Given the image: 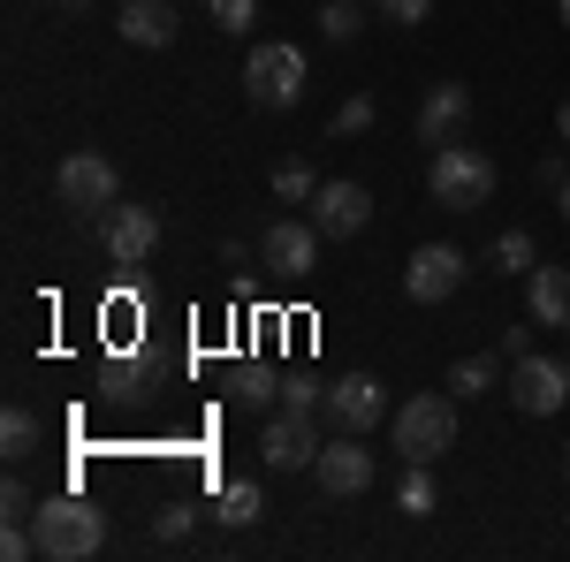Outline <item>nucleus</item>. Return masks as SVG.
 Instances as JSON below:
<instances>
[{
  "instance_id": "f257e3e1",
  "label": "nucleus",
  "mask_w": 570,
  "mask_h": 562,
  "mask_svg": "<svg viewBox=\"0 0 570 562\" xmlns=\"http://www.w3.org/2000/svg\"><path fill=\"white\" fill-rule=\"evenodd\" d=\"M31 532H39L46 562H91L99 548H107V510H91L85 494H39Z\"/></svg>"
},
{
  "instance_id": "f03ea898",
  "label": "nucleus",
  "mask_w": 570,
  "mask_h": 562,
  "mask_svg": "<svg viewBox=\"0 0 570 562\" xmlns=\"http://www.w3.org/2000/svg\"><path fill=\"white\" fill-rule=\"evenodd\" d=\"M426 198H434L441 214H480L487 198H494V160H487L472 137L434 145V160H426Z\"/></svg>"
},
{
  "instance_id": "7ed1b4c3",
  "label": "nucleus",
  "mask_w": 570,
  "mask_h": 562,
  "mask_svg": "<svg viewBox=\"0 0 570 562\" xmlns=\"http://www.w3.org/2000/svg\"><path fill=\"white\" fill-rule=\"evenodd\" d=\"M244 91H252V107H266V115H289L305 99V46H289V39L252 46L244 53Z\"/></svg>"
},
{
  "instance_id": "20e7f679",
  "label": "nucleus",
  "mask_w": 570,
  "mask_h": 562,
  "mask_svg": "<svg viewBox=\"0 0 570 562\" xmlns=\"http://www.w3.org/2000/svg\"><path fill=\"white\" fill-rule=\"evenodd\" d=\"M389 433L403 448V464H434L456 448V395H411L403 411H389Z\"/></svg>"
},
{
  "instance_id": "39448f33",
  "label": "nucleus",
  "mask_w": 570,
  "mask_h": 562,
  "mask_svg": "<svg viewBox=\"0 0 570 562\" xmlns=\"http://www.w3.org/2000/svg\"><path fill=\"white\" fill-rule=\"evenodd\" d=\"M312 486H320L327 502H357V494L373 486V448H365V433L320 441V456H312Z\"/></svg>"
},
{
  "instance_id": "423d86ee",
  "label": "nucleus",
  "mask_w": 570,
  "mask_h": 562,
  "mask_svg": "<svg viewBox=\"0 0 570 562\" xmlns=\"http://www.w3.org/2000/svg\"><path fill=\"white\" fill-rule=\"evenodd\" d=\"M115 190H122V183H115V160H107V152H69V160L53 168V198H61L69 214H107Z\"/></svg>"
},
{
  "instance_id": "0eeeda50",
  "label": "nucleus",
  "mask_w": 570,
  "mask_h": 562,
  "mask_svg": "<svg viewBox=\"0 0 570 562\" xmlns=\"http://www.w3.org/2000/svg\"><path fill=\"white\" fill-rule=\"evenodd\" d=\"M464 274H472V259H464L456 244H419L411 266H403V297L411 304H449L464 289Z\"/></svg>"
},
{
  "instance_id": "6e6552de",
  "label": "nucleus",
  "mask_w": 570,
  "mask_h": 562,
  "mask_svg": "<svg viewBox=\"0 0 570 562\" xmlns=\"http://www.w3.org/2000/svg\"><path fill=\"white\" fill-rule=\"evenodd\" d=\"M99 244H107V259H115V266H145L153 252H160V214L115 198V206L99 214Z\"/></svg>"
},
{
  "instance_id": "1a4fd4ad",
  "label": "nucleus",
  "mask_w": 570,
  "mask_h": 562,
  "mask_svg": "<svg viewBox=\"0 0 570 562\" xmlns=\"http://www.w3.org/2000/svg\"><path fill=\"white\" fill-rule=\"evenodd\" d=\"M510 403L525 411V418H556L570 403V365L563 357H518V373H510Z\"/></svg>"
},
{
  "instance_id": "9d476101",
  "label": "nucleus",
  "mask_w": 570,
  "mask_h": 562,
  "mask_svg": "<svg viewBox=\"0 0 570 562\" xmlns=\"http://www.w3.org/2000/svg\"><path fill=\"white\" fill-rule=\"evenodd\" d=\"M312 456H320L312 411H289L282 403V418H266V433H259V464L266 472H312Z\"/></svg>"
},
{
  "instance_id": "9b49d317",
  "label": "nucleus",
  "mask_w": 570,
  "mask_h": 562,
  "mask_svg": "<svg viewBox=\"0 0 570 562\" xmlns=\"http://www.w3.org/2000/svg\"><path fill=\"white\" fill-rule=\"evenodd\" d=\"M320 411L343 433H373L389 418V388H381L373 373H343V381H327V403H320Z\"/></svg>"
},
{
  "instance_id": "f8f14e48",
  "label": "nucleus",
  "mask_w": 570,
  "mask_h": 562,
  "mask_svg": "<svg viewBox=\"0 0 570 562\" xmlns=\"http://www.w3.org/2000/svg\"><path fill=\"white\" fill-rule=\"evenodd\" d=\"M464 122H472V85H426L411 130H419V145H456Z\"/></svg>"
},
{
  "instance_id": "ddd939ff",
  "label": "nucleus",
  "mask_w": 570,
  "mask_h": 562,
  "mask_svg": "<svg viewBox=\"0 0 570 562\" xmlns=\"http://www.w3.org/2000/svg\"><path fill=\"white\" fill-rule=\"evenodd\" d=\"M259 266L266 274H312L320 266V228L312 220H274L259 236Z\"/></svg>"
},
{
  "instance_id": "4468645a",
  "label": "nucleus",
  "mask_w": 570,
  "mask_h": 562,
  "mask_svg": "<svg viewBox=\"0 0 570 562\" xmlns=\"http://www.w3.org/2000/svg\"><path fill=\"white\" fill-rule=\"evenodd\" d=\"M373 220V190L365 183H320V198H312V228L320 236H357Z\"/></svg>"
},
{
  "instance_id": "2eb2a0df",
  "label": "nucleus",
  "mask_w": 570,
  "mask_h": 562,
  "mask_svg": "<svg viewBox=\"0 0 570 562\" xmlns=\"http://www.w3.org/2000/svg\"><path fill=\"white\" fill-rule=\"evenodd\" d=\"M525 319L532 327H556V335H570V266H532L525 274Z\"/></svg>"
},
{
  "instance_id": "dca6fc26",
  "label": "nucleus",
  "mask_w": 570,
  "mask_h": 562,
  "mask_svg": "<svg viewBox=\"0 0 570 562\" xmlns=\"http://www.w3.org/2000/svg\"><path fill=\"white\" fill-rule=\"evenodd\" d=\"M115 31L130 46H168L176 39V0H122L115 8Z\"/></svg>"
},
{
  "instance_id": "f3484780",
  "label": "nucleus",
  "mask_w": 570,
  "mask_h": 562,
  "mask_svg": "<svg viewBox=\"0 0 570 562\" xmlns=\"http://www.w3.org/2000/svg\"><path fill=\"white\" fill-rule=\"evenodd\" d=\"M259 510H266L259 479H220V494H214V517L228 524V532H244V524H259Z\"/></svg>"
},
{
  "instance_id": "a211bd4d",
  "label": "nucleus",
  "mask_w": 570,
  "mask_h": 562,
  "mask_svg": "<svg viewBox=\"0 0 570 562\" xmlns=\"http://www.w3.org/2000/svg\"><path fill=\"white\" fill-rule=\"evenodd\" d=\"M395 510H403V517H434L441 510L434 464H403V479H395Z\"/></svg>"
},
{
  "instance_id": "6ab92c4d",
  "label": "nucleus",
  "mask_w": 570,
  "mask_h": 562,
  "mask_svg": "<svg viewBox=\"0 0 570 562\" xmlns=\"http://www.w3.org/2000/svg\"><path fill=\"white\" fill-rule=\"evenodd\" d=\"M487 266H494V274H532V266H540V244H532V228H502V236L487 244Z\"/></svg>"
},
{
  "instance_id": "aec40b11",
  "label": "nucleus",
  "mask_w": 570,
  "mask_h": 562,
  "mask_svg": "<svg viewBox=\"0 0 570 562\" xmlns=\"http://www.w3.org/2000/svg\"><path fill=\"white\" fill-rule=\"evenodd\" d=\"M0 456H8V464H23V456H39V418H31L23 403H16V411L0 418Z\"/></svg>"
},
{
  "instance_id": "412c9836",
  "label": "nucleus",
  "mask_w": 570,
  "mask_h": 562,
  "mask_svg": "<svg viewBox=\"0 0 570 562\" xmlns=\"http://www.w3.org/2000/svg\"><path fill=\"white\" fill-rule=\"evenodd\" d=\"M274 198H282V206H312V198H320L312 160H282V168H274Z\"/></svg>"
},
{
  "instance_id": "4be33fe9",
  "label": "nucleus",
  "mask_w": 570,
  "mask_h": 562,
  "mask_svg": "<svg viewBox=\"0 0 570 562\" xmlns=\"http://www.w3.org/2000/svg\"><path fill=\"white\" fill-rule=\"evenodd\" d=\"M441 388H449V395H487V388H494V357H456Z\"/></svg>"
},
{
  "instance_id": "5701e85b",
  "label": "nucleus",
  "mask_w": 570,
  "mask_h": 562,
  "mask_svg": "<svg viewBox=\"0 0 570 562\" xmlns=\"http://www.w3.org/2000/svg\"><path fill=\"white\" fill-rule=\"evenodd\" d=\"M320 39H335V46L357 39V0H327L320 8Z\"/></svg>"
},
{
  "instance_id": "b1692460",
  "label": "nucleus",
  "mask_w": 570,
  "mask_h": 562,
  "mask_svg": "<svg viewBox=\"0 0 570 562\" xmlns=\"http://www.w3.org/2000/svg\"><path fill=\"white\" fill-rule=\"evenodd\" d=\"M373 115H381V107H373L365 91H351V99L335 107V137H365V130H373Z\"/></svg>"
},
{
  "instance_id": "393cba45",
  "label": "nucleus",
  "mask_w": 570,
  "mask_h": 562,
  "mask_svg": "<svg viewBox=\"0 0 570 562\" xmlns=\"http://www.w3.org/2000/svg\"><path fill=\"white\" fill-rule=\"evenodd\" d=\"M206 8H214V23L228 31V39H244V31L259 23V0H206Z\"/></svg>"
},
{
  "instance_id": "a878e982",
  "label": "nucleus",
  "mask_w": 570,
  "mask_h": 562,
  "mask_svg": "<svg viewBox=\"0 0 570 562\" xmlns=\"http://www.w3.org/2000/svg\"><path fill=\"white\" fill-rule=\"evenodd\" d=\"M282 403H289V411H320V403H327V381H320V373H289V381H282Z\"/></svg>"
},
{
  "instance_id": "bb28decb",
  "label": "nucleus",
  "mask_w": 570,
  "mask_h": 562,
  "mask_svg": "<svg viewBox=\"0 0 570 562\" xmlns=\"http://www.w3.org/2000/svg\"><path fill=\"white\" fill-rule=\"evenodd\" d=\"M0 517H8V524H31V517H39V494H31L23 479H8V486H0Z\"/></svg>"
},
{
  "instance_id": "cd10ccee",
  "label": "nucleus",
  "mask_w": 570,
  "mask_h": 562,
  "mask_svg": "<svg viewBox=\"0 0 570 562\" xmlns=\"http://www.w3.org/2000/svg\"><path fill=\"white\" fill-rule=\"evenodd\" d=\"M183 532H190V502H183V494H168V502L153 510V540H183Z\"/></svg>"
},
{
  "instance_id": "c85d7f7f",
  "label": "nucleus",
  "mask_w": 570,
  "mask_h": 562,
  "mask_svg": "<svg viewBox=\"0 0 570 562\" xmlns=\"http://www.w3.org/2000/svg\"><path fill=\"white\" fill-rule=\"evenodd\" d=\"M381 16H389V23H403V31H419V23L434 16V0H381Z\"/></svg>"
},
{
  "instance_id": "c756f323",
  "label": "nucleus",
  "mask_w": 570,
  "mask_h": 562,
  "mask_svg": "<svg viewBox=\"0 0 570 562\" xmlns=\"http://www.w3.org/2000/svg\"><path fill=\"white\" fill-rule=\"evenodd\" d=\"M236 403H244V411H266V403H274V388H266V373H236Z\"/></svg>"
},
{
  "instance_id": "7c9ffc66",
  "label": "nucleus",
  "mask_w": 570,
  "mask_h": 562,
  "mask_svg": "<svg viewBox=\"0 0 570 562\" xmlns=\"http://www.w3.org/2000/svg\"><path fill=\"white\" fill-rule=\"evenodd\" d=\"M556 137H563V152H570V99L556 107Z\"/></svg>"
},
{
  "instance_id": "2f4dec72",
  "label": "nucleus",
  "mask_w": 570,
  "mask_h": 562,
  "mask_svg": "<svg viewBox=\"0 0 570 562\" xmlns=\"http://www.w3.org/2000/svg\"><path fill=\"white\" fill-rule=\"evenodd\" d=\"M53 8H69V16H77V8H91V0H53Z\"/></svg>"
},
{
  "instance_id": "473e14b6",
  "label": "nucleus",
  "mask_w": 570,
  "mask_h": 562,
  "mask_svg": "<svg viewBox=\"0 0 570 562\" xmlns=\"http://www.w3.org/2000/svg\"><path fill=\"white\" fill-rule=\"evenodd\" d=\"M556 198H563V220H570V183H563V190H556Z\"/></svg>"
},
{
  "instance_id": "72a5a7b5",
  "label": "nucleus",
  "mask_w": 570,
  "mask_h": 562,
  "mask_svg": "<svg viewBox=\"0 0 570 562\" xmlns=\"http://www.w3.org/2000/svg\"><path fill=\"white\" fill-rule=\"evenodd\" d=\"M556 8H563V23H570V0H556Z\"/></svg>"
},
{
  "instance_id": "f704fd0d",
  "label": "nucleus",
  "mask_w": 570,
  "mask_h": 562,
  "mask_svg": "<svg viewBox=\"0 0 570 562\" xmlns=\"http://www.w3.org/2000/svg\"><path fill=\"white\" fill-rule=\"evenodd\" d=\"M563 479H570V456H563Z\"/></svg>"
}]
</instances>
